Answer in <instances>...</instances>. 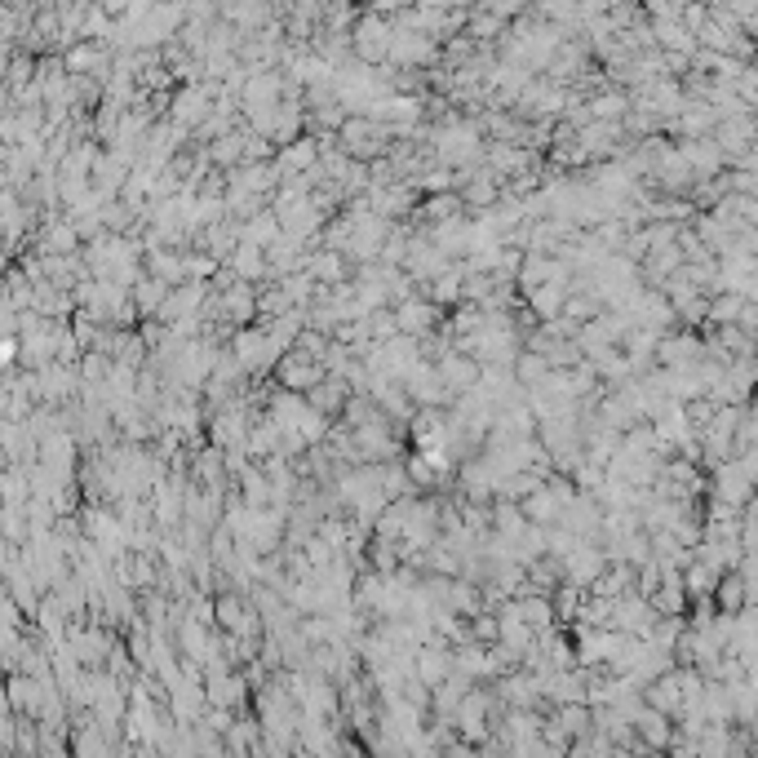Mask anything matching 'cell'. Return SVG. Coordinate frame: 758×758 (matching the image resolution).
<instances>
[{"label": "cell", "mask_w": 758, "mask_h": 758, "mask_svg": "<svg viewBox=\"0 0 758 758\" xmlns=\"http://www.w3.org/2000/svg\"><path fill=\"white\" fill-rule=\"evenodd\" d=\"M213 89H218V80H191V85H182L169 102V120L191 133L213 111Z\"/></svg>", "instance_id": "cell-6"}, {"label": "cell", "mask_w": 758, "mask_h": 758, "mask_svg": "<svg viewBox=\"0 0 758 758\" xmlns=\"http://www.w3.org/2000/svg\"><path fill=\"white\" fill-rule=\"evenodd\" d=\"M0 493H5V501H23V493H27V484L18 475H5L0 479Z\"/></svg>", "instance_id": "cell-25"}, {"label": "cell", "mask_w": 758, "mask_h": 758, "mask_svg": "<svg viewBox=\"0 0 758 758\" xmlns=\"http://www.w3.org/2000/svg\"><path fill=\"white\" fill-rule=\"evenodd\" d=\"M435 373H439V382H444L448 391L462 395V391H470V386L479 382V360L475 355H466V351H457V346H448V351L435 360Z\"/></svg>", "instance_id": "cell-10"}, {"label": "cell", "mask_w": 758, "mask_h": 758, "mask_svg": "<svg viewBox=\"0 0 758 758\" xmlns=\"http://www.w3.org/2000/svg\"><path fill=\"white\" fill-rule=\"evenodd\" d=\"M524 297H528V311L537 315V324H541V320H559L563 297H568V284L546 280V284H537V289H528Z\"/></svg>", "instance_id": "cell-17"}, {"label": "cell", "mask_w": 758, "mask_h": 758, "mask_svg": "<svg viewBox=\"0 0 758 758\" xmlns=\"http://www.w3.org/2000/svg\"><path fill=\"white\" fill-rule=\"evenodd\" d=\"M501 27H506V18L493 14V9H484V14H470V18H466L470 40H493V36H501Z\"/></svg>", "instance_id": "cell-23"}, {"label": "cell", "mask_w": 758, "mask_h": 758, "mask_svg": "<svg viewBox=\"0 0 758 758\" xmlns=\"http://www.w3.org/2000/svg\"><path fill=\"white\" fill-rule=\"evenodd\" d=\"M453 213H462V196H457V191H430L422 204H413L408 218L430 227V222H444V218H453Z\"/></svg>", "instance_id": "cell-16"}, {"label": "cell", "mask_w": 758, "mask_h": 758, "mask_svg": "<svg viewBox=\"0 0 758 758\" xmlns=\"http://www.w3.org/2000/svg\"><path fill=\"white\" fill-rule=\"evenodd\" d=\"M630 723H634V736H639L643 750H665V745H670V727H674L670 714L652 710V705H639Z\"/></svg>", "instance_id": "cell-12"}, {"label": "cell", "mask_w": 758, "mask_h": 758, "mask_svg": "<svg viewBox=\"0 0 758 758\" xmlns=\"http://www.w3.org/2000/svg\"><path fill=\"white\" fill-rule=\"evenodd\" d=\"M94 63H98L94 49H76V54H71V67H94Z\"/></svg>", "instance_id": "cell-26"}, {"label": "cell", "mask_w": 758, "mask_h": 758, "mask_svg": "<svg viewBox=\"0 0 758 758\" xmlns=\"http://www.w3.org/2000/svg\"><path fill=\"white\" fill-rule=\"evenodd\" d=\"M705 360V346H701V333L696 329H665L657 337V351H652V364L661 368H679V373H688Z\"/></svg>", "instance_id": "cell-3"}, {"label": "cell", "mask_w": 758, "mask_h": 758, "mask_svg": "<svg viewBox=\"0 0 758 758\" xmlns=\"http://www.w3.org/2000/svg\"><path fill=\"white\" fill-rule=\"evenodd\" d=\"M519 510H524V519H528V524H537V528H555V524H559V515H563L559 497L550 493L546 484L532 488L528 497H519Z\"/></svg>", "instance_id": "cell-14"}, {"label": "cell", "mask_w": 758, "mask_h": 758, "mask_svg": "<svg viewBox=\"0 0 758 758\" xmlns=\"http://www.w3.org/2000/svg\"><path fill=\"white\" fill-rule=\"evenodd\" d=\"M169 289H173V284H165V280H156V275L142 271L138 280L129 284V297H133V306H138V315H156Z\"/></svg>", "instance_id": "cell-20"}, {"label": "cell", "mask_w": 758, "mask_h": 758, "mask_svg": "<svg viewBox=\"0 0 758 758\" xmlns=\"http://www.w3.org/2000/svg\"><path fill=\"white\" fill-rule=\"evenodd\" d=\"M275 386H284V391H297V395H306L315 382L324 377V364L320 360H311L306 351H297V346H289V351L275 360Z\"/></svg>", "instance_id": "cell-7"}, {"label": "cell", "mask_w": 758, "mask_h": 758, "mask_svg": "<svg viewBox=\"0 0 758 758\" xmlns=\"http://www.w3.org/2000/svg\"><path fill=\"white\" fill-rule=\"evenodd\" d=\"M457 258H448V253H439L435 244H430V235L426 231H413L408 235V249H404V271L413 275L417 284H426V280H435L439 271H448V266H453Z\"/></svg>", "instance_id": "cell-8"}, {"label": "cell", "mask_w": 758, "mask_h": 758, "mask_svg": "<svg viewBox=\"0 0 758 758\" xmlns=\"http://www.w3.org/2000/svg\"><path fill=\"white\" fill-rule=\"evenodd\" d=\"M227 351L244 364V373H249V377H266L275 368V360H280V351L271 346V337H266V329H262L258 320H253V324H235L231 337H227Z\"/></svg>", "instance_id": "cell-1"}, {"label": "cell", "mask_w": 758, "mask_h": 758, "mask_svg": "<svg viewBox=\"0 0 758 758\" xmlns=\"http://www.w3.org/2000/svg\"><path fill=\"white\" fill-rule=\"evenodd\" d=\"M386 45H391V18L386 14H360L355 18V32H351V54L355 63H386Z\"/></svg>", "instance_id": "cell-4"}, {"label": "cell", "mask_w": 758, "mask_h": 758, "mask_svg": "<svg viewBox=\"0 0 758 758\" xmlns=\"http://www.w3.org/2000/svg\"><path fill=\"white\" fill-rule=\"evenodd\" d=\"M169 5H182V9H187V5H191V0H169Z\"/></svg>", "instance_id": "cell-27"}, {"label": "cell", "mask_w": 758, "mask_h": 758, "mask_svg": "<svg viewBox=\"0 0 758 758\" xmlns=\"http://www.w3.org/2000/svg\"><path fill=\"white\" fill-rule=\"evenodd\" d=\"M391 315H395V329L408 337L439 333V324H444V306L430 302L426 293H413V297H404V302H395Z\"/></svg>", "instance_id": "cell-5"}, {"label": "cell", "mask_w": 758, "mask_h": 758, "mask_svg": "<svg viewBox=\"0 0 758 758\" xmlns=\"http://www.w3.org/2000/svg\"><path fill=\"white\" fill-rule=\"evenodd\" d=\"M710 493L714 501H727V506H745V501H754V453L750 457H727V462L710 466Z\"/></svg>", "instance_id": "cell-2"}, {"label": "cell", "mask_w": 758, "mask_h": 758, "mask_svg": "<svg viewBox=\"0 0 758 758\" xmlns=\"http://www.w3.org/2000/svg\"><path fill=\"white\" fill-rule=\"evenodd\" d=\"M683 160L692 165L696 178H714V173L723 169V147L710 138V133H701V138H683Z\"/></svg>", "instance_id": "cell-13"}, {"label": "cell", "mask_w": 758, "mask_h": 758, "mask_svg": "<svg viewBox=\"0 0 758 758\" xmlns=\"http://www.w3.org/2000/svg\"><path fill=\"white\" fill-rule=\"evenodd\" d=\"M626 111H630V98L621 94V89H608V94H599V98L586 102V116L590 120H621Z\"/></svg>", "instance_id": "cell-21"}, {"label": "cell", "mask_w": 758, "mask_h": 758, "mask_svg": "<svg viewBox=\"0 0 758 758\" xmlns=\"http://www.w3.org/2000/svg\"><path fill=\"white\" fill-rule=\"evenodd\" d=\"M470 639L475 643H497V612L493 608H479V612H470Z\"/></svg>", "instance_id": "cell-24"}, {"label": "cell", "mask_w": 758, "mask_h": 758, "mask_svg": "<svg viewBox=\"0 0 758 758\" xmlns=\"http://www.w3.org/2000/svg\"><path fill=\"white\" fill-rule=\"evenodd\" d=\"M240 240L253 244V249H266L271 240H280V218H275L271 204H266V209H258L253 218L240 222Z\"/></svg>", "instance_id": "cell-18"}, {"label": "cell", "mask_w": 758, "mask_h": 758, "mask_svg": "<svg viewBox=\"0 0 758 758\" xmlns=\"http://www.w3.org/2000/svg\"><path fill=\"white\" fill-rule=\"evenodd\" d=\"M302 271L311 275L315 284H342L346 275H351V262H346V253H337V249H324V244H315V249H306Z\"/></svg>", "instance_id": "cell-11"}, {"label": "cell", "mask_w": 758, "mask_h": 758, "mask_svg": "<svg viewBox=\"0 0 758 758\" xmlns=\"http://www.w3.org/2000/svg\"><path fill=\"white\" fill-rule=\"evenodd\" d=\"M532 165H537V151L519 147V142H488V147H484V169L493 173L497 182L515 178V173H524Z\"/></svg>", "instance_id": "cell-9"}, {"label": "cell", "mask_w": 758, "mask_h": 758, "mask_svg": "<svg viewBox=\"0 0 758 758\" xmlns=\"http://www.w3.org/2000/svg\"><path fill=\"white\" fill-rule=\"evenodd\" d=\"M182 266H187V280H213V275L222 271V262L204 249H191V253L182 249Z\"/></svg>", "instance_id": "cell-22"}, {"label": "cell", "mask_w": 758, "mask_h": 758, "mask_svg": "<svg viewBox=\"0 0 758 758\" xmlns=\"http://www.w3.org/2000/svg\"><path fill=\"white\" fill-rule=\"evenodd\" d=\"M227 271L235 275V280H249V284H266V280H271V275H266V258H262V249H253V244H244V240L231 249Z\"/></svg>", "instance_id": "cell-15"}, {"label": "cell", "mask_w": 758, "mask_h": 758, "mask_svg": "<svg viewBox=\"0 0 758 758\" xmlns=\"http://www.w3.org/2000/svg\"><path fill=\"white\" fill-rule=\"evenodd\" d=\"M422 293L430 297V302H439V306H457L462 302V262H453L448 271H439L435 280H426Z\"/></svg>", "instance_id": "cell-19"}]
</instances>
